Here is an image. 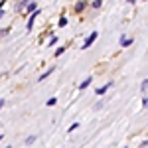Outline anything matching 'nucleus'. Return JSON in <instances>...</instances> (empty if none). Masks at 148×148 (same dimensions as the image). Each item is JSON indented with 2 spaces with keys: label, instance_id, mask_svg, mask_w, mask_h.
<instances>
[{
  "label": "nucleus",
  "instance_id": "2eb2a0df",
  "mask_svg": "<svg viewBox=\"0 0 148 148\" xmlns=\"http://www.w3.org/2000/svg\"><path fill=\"white\" fill-rule=\"evenodd\" d=\"M63 51H65V47H63V46H61V47H57V49H56V57H59L61 53H63Z\"/></svg>",
  "mask_w": 148,
  "mask_h": 148
},
{
  "label": "nucleus",
  "instance_id": "aec40b11",
  "mask_svg": "<svg viewBox=\"0 0 148 148\" xmlns=\"http://www.w3.org/2000/svg\"><path fill=\"white\" fill-rule=\"evenodd\" d=\"M103 105H105V103H103V101H99V103H97V105H95V109L99 111V109H103Z\"/></svg>",
  "mask_w": 148,
  "mask_h": 148
},
{
  "label": "nucleus",
  "instance_id": "0eeeda50",
  "mask_svg": "<svg viewBox=\"0 0 148 148\" xmlns=\"http://www.w3.org/2000/svg\"><path fill=\"white\" fill-rule=\"evenodd\" d=\"M36 10H40V8H38V4H36V2H30V4L26 6V12H24V14H34Z\"/></svg>",
  "mask_w": 148,
  "mask_h": 148
},
{
  "label": "nucleus",
  "instance_id": "4be33fe9",
  "mask_svg": "<svg viewBox=\"0 0 148 148\" xmlns=\"http://www.w3.org/2000/svg\"><path fill=\"white\" fill-rule=\"evenodd\" d=\"M126 2H128V4H134V2H136V0H126Z\"/></svg>",
  "mask_w": 148,
  "mask_h": 148
},
{
  "label": "nucleus",
  "instance_id": "6ab92c4d",
  "mask_svg": "<svg viewBox=\"0 0 148 148\" xmlns=\"http://www.w3.org/2000/svg\"><path fill=\"white\" fill-rule=\"evenodd\" d=\"M22 8H24V6H22V4H20V2H18V4H16V8H14V10H16V12H20V10H22ZM24 10H26V8H24Z\"/></svg>",
  "mask_w": 148,
  "mask_h": 148
},
{
  "label": "nucleus",
  "instance_id": "4468645a",
  "mask_svg": "<svg viewBox=\"0 0 148 148\" xmlns=\"http://www.w3.org/2000/svg\"><path fill=\"white\" fill-rule=\"evenodd\" d=\"M77 128H79V123H73V125H71V126L67 128V132L71 134V132H73V130H77Z\"/></svg>",
  "mask_w": 148,
  "mask_h": 148
},
{
  "label": "nucleus",
  "instance_id": "dca6fc26",
  "mask_svg": "<svg viewBox=\"0 0 148 148\" xmlns=\"http://www.w3.org/2000/svg\"><path fill=\"white\" fill-rule=\"evenodd\" d=\"M142 107L148 109V95H146V97H142Z\"/></svg>",
  "mask_w": 148,
  "mask_h": 148
},
{
  "label": "nucleus",
  "instance_id": "f03ea898",
  "mask_svg": "<svg viewBox=\"0 0 148 148\" xmlns=\"http://www.w3.org/2000/svg\"><path fill=\"white\" fill-rule=\"evenodd\" d=\"M40 12H42V10H36L34 14H30V18H28V22H26V30H28V32L34 28V22H36V18L40 16Z\"/></svg>",
  "mask_w": 148,
  "mask_h": 148
},
{
  "label": "nucleus",
  "instance_id": "9d476101",
  "mask_svg": "<svg viewBox=\"0 0 148 148\" xmlns=\"http://www.w3.org/2000/svg\"><path fill=\"white\" fill-rule=\"evenodd\" d=\"M36 140H38V136H36V134H30V136L26 138V144H28V146H32Z\"/></svg>",
  "mask_w": 148,
  "mask_h": 148
},
{
  "label": "nucleus",
  "instance_id": "9b49d317",
  "mask_svg": "<svg viewBox=\"0 0 148 148\" xmlns=\"http://www.w3.org/2000/svg\"><path fill=\"white\" fill-rule=\"evenodd\" d=\"M56 103H57V97H49V99L46 101V105H47V107H53Z\"/></svg>",
  "mask_w": 148,
  "mask_h": 148
},
{
  "label": "nucleus",
  "instance_id": "1a4fd4ad",
  "mask_svg": "<svg viewBox=\"0 0 148 148\" xmlns=\"http://www.w3.org/2000/svg\"><path fill=\"white\" fill-rule=\"evenodd\" d=\"M140 93H142V97L148 95V79H144L142 83H140Z\"/></svg>",
  "mask_w": 148,
  "mask_h": 148
},
{
  "label": "nucleus",
  "instance_id": "20e7f679",
  "mask_svg": "<svg viewBox=\"0 0 148 148\" xmlns=\"http://www.w3.org/2000/svg\"><path fill=\"white\" fill-rule=\"evenodd\" d=\"M119 44H121V47H130L132 44H134V40H132V38H126V36H121Z\"/></svg>",
  "mask_w": 148,
  "mask_h": 148
},
{
  "label": "nucleus",
  "instance_id": "412c9836",
  "mask_svg": "<svg viewBox=\"0 0 148 148\" xmlns=\"http://www.w3.org/2000/svg\"><path fill=\"white\" fill-rule=\"evenodd\" d=\"M148 146V140H142V142H140V148H146Z\"/></svg>",
  "mask_w": 148,
  "mask_h": 148
},
{
  "label": "nucleus",
  "instance_id": "5701e85b",
  "mask_svg": "<svg viewBox=\"0 0 148 148\" xmlns=\"http://www.w3.org/2000/svg\"><path fill=\"white\" fill-rule=\"evenodd\" d=\"M123 148H128V146H123Z\"/></svg>",
  "mask_w": 148,
  "mask_h": 148
},
{
  "label": "nucleus",
  "instance_id": "6e6552de",
  "mask_svg": "<svg viewBox=\"0 0 148 148\" xmlns=\"http://www.w3.org/2000/svg\"><path fill=\"white\" fill-rule=\"evenodd\" d=\"M53 71H56V67H49V69H47V71H44V73H42V75L38 77V81H46L47 77H49V75L53 73Z\"/></svg>",
  "mask_w": 148,
  "mask_h": 148
},
{
  "label": "nucleus",
  "instance_id": "a211bd4d",
  "mask_svg": "<svg viewBox=\"0 0 148 148\" xmlns=\"http://www.w3.org/2000/svg\"><path fill=\"white\" fill-rule=\"evenodd\" d=\"M30 2H34V0H20V4H22L24 8H26V6H28V4H30Z\"/></svg>",
  "mask_w": 148,
  "mask_h": 148
},
{
  "label": "nucleus",
  "instance_id": "39448f33",
  "mask_svg": "<svg viewBox=\"0 0 148 148\" xmlns=\"http://www.w3.org/2000/svg\"><path fill=\"white\" fill-rule=\"evenodd\" d=\"M91 83H93V75H89L87 79H83V81L79 83V87H77V89H79V91H83V89H87V87H89Z\"/></svg>",
  "mask_w": 148,
  "mask_h": 148
},
{
  "label": "nucleus",
  "instance_id": "423d86ee",
  "mask_svg": "<svg viewBox=\"0 0 148 148\" xmlns=\"http://www.w3.org/2000/svg\"><path fill=\"white\" fill-rule=\"evenodd\" d=\"M85 8H87V0H79V2L75 4V8H73V10H75V12H83Z\"/></svg>",
  "mask_w": 148,
  "mask_h": 148
},
{
  "label": "nucleus",
  "instance_id": "7ed1b4c3",
  "mask_svg": "<svg viewBox=\"0 0 148 148\" xmlns=\"http://www.w3.org/2000/svg\"><path fill=\"white\" fill-rule=\"evenodd\" d=\"M111 87H113V81H109V83H105V85H101V87H97V89H95V95L103 97V95L107 93V89H111Z\"/></svg>",
  "mask_w": 148,
  "mask_h": 148
},
{
  "label": "nucleus",
  "instance_id": "f3484780",
  "mask_svg": "<svg viewBox=\"0 0 148 148\" xmlns=\"http://www.w3.org/2000/svg\"><path fill=\"white\" fill-rule=\"evenodd\" d=\"M56 44H57V36H53V38L49 40V44H47V46H56Z\"/></svg>",
  "mask_w": 148,
  "mask_h": 148
},
{
  "label": "nucleus",
  "instance_id": "f257e3e1",
  "mask_svg": "<svg viewBox=\"0 0 148 148\" xmlns=\"http://www.w3.org/2000/svg\"><path fill=\"white\" fill-rule=\"evenodd\" d=\"M97 38H99V32H91V34H89V38L85 40V44L81 46V49H89V47L95 44V40H97Z\"/></svg>",
  "mask_w": 148,
  "mask_h": 148
},
{
  "label": "nucleus",
  "instance_id": "ddd939ff",
  "mask_svg": "<svg viewBox=\"0 0 148 148\" xmlns=\"http://www.w3.org/2000/svg\"><path fill=\"white\" fill-rule=\"evenodd\" d=\"M91 6L95 8V10H97V8H101V6H103V0H93V2H91Z\"/></svg>",
  "mask_w": 148,
  "mask_h": 148
},
{
  "label": "nucleus",
  "instance_id": "f8f14e48",
  "mask_svg": "<svg viewBox=\"0 0 148 148\" xmlns=\"http://www.w3.org/2000/svg\"><path fill=\"white\" fill-rule=\"evenodd\" d=\"M57 26H59V28L67 26V18H65V16H61V18H59V22H57Z\"/></svg>",
  "mask_w": 148,
  "mask_h": 148
}]
</instances>
